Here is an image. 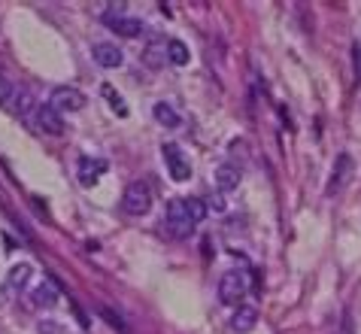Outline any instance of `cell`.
Listing matches in <instances>:
<instances>
[{
    "label": "cell",
    "mask_w": 361,
    "mask_h": 334,
    "mask_svg": "<svg viewBox=\"0 0 361 334\" xmlns=\"http://www.w3.org/2000/svg\"><path fill=\"white\" fill-rule=\"evenodd\" d=\"M164 228L167 234H173L176 240H186L191 228H195V222H191V216L186 210V198H173L167 200V210H164Z\"/></svg>",
    "instance_id": "obj_1"
},
{
    "label": "cell",
    "mask_w": 361,
    "mask_h": 334,
    "mask_svg": "<svg viewBox=\"0 0 361 334\" xmlns=\"http://www.w3.org/2000/svg\"><path fill=\"white\" fill-rule=\"evenodd\" d=\"M122 210L128 216H146L152 210V189L146 182H131L122 195Z\"/></svg>",
    "instance_id": "obj_2"
},
{
    "label": "cell",
    "mask_w": 361,
    "mask_h": 334,
    "mask_svg": "<svg viewBox=\"0 0 361 334\" xmlns=\"http://www.w3.org/2000/svg\"><path fill=\"white\" fill-rule=\"evenodd\" d=\"M246 292H249V273L240 271V267H237V271H228L219 280V298H222V304H240Z\"/></svg>",
    "instance_id": "obj_3"
},
{
    "label": "cell",
    "mask_w": 361,
    "mask_h": 334,
    "mask_svg": "<svg viewBox=\"0 0 361 334\" xmlns=\"http://www.w3.org/2000/svg\"><path fill=\"white\" fill-rule=\"evenodd\" d=\"M161 155H164V164H167V173L176 180V182H186L191 177V161L188 155L182 152L176 143H164L161 146Z\"/></svg>",
    "instance_id": "obj_4"
},
{
    "label": "cell",
    "mask_w": 361,
    "mask_h": 334,
    "mask_svg": "<svg viewBox=\"0 0 361 334\" xmlns=\"http://www.w3.org/2000/svg\"><path fill=\"white\" fill-rule=\"evenodd\" d=\"M104 24H106V28H110L113 33H119V37H128V40H134V37H140V33H143V22L134 19V15H115V6H110V10H106Z\"/></svg>",
    "instance_id": "obj_5"
},
{
    "label": "cell",
    "mask_w": 361,
    "mask_h": 334,
    "mask_svg": "<svg viewBox=\"0 0 361 334\" xmlns=\"http://www.w3.org/2000/svg\"><path fill=\"white\" fill-rule=\"evenodd\" d=\"M49 104H52L58 113H77V110H82V106H86V95H82L79 88L61 86V88L52 91V100H49Z\"/></svg>",
    "instance_id": "obj_6"
},
{
    "label": "cell",
    "mask_w": 361,
    "mask_h": 334,
    "mask_svg": "<svg viewBox=\"0 0 361 334\" xmlns=\"http://www.w3.org/2000/svg\"><path fill=\"white\" fill-rule=\"evenodd\" d=\"M37 128L43 131L46 137H61V134H64L61 113H58L52 104H49V106H37Z\"/></svg>",
    "instance_id": "obj_7"
},
{
    "label": "cell",
    "mask_w": 361,
    "mask_h": 334,
    "mask_svg": "<svg viewBox=\"0 0 361 334\" xmlns=\"http://www.w3.org/2000/svg\"><path fill=\"white\" fill-rule=\"evenodd\" d=\"M91 55H95V61H97L100 67H106V70H113V67H122V61H125L122 49L113 46V43H95Z\"/></svg>",
    "instance_id": "obj_8"
},
{
    "label": "cell",
    "mask_w": 361,
    "mask_h": 334,
    "mask_svg": "<svg viewBox=\"0 0 361 334\" xmlns=\"http://www.w3.org/2000/svg\"><path fill=\"white\" fill-rule=\"evenodd\" d=\"M213 180H216V189H219V191H234L240 186V167L231 164V161H225V164L216 167Z\"/></svg>",
    "instance_id": "obj_9"
},
{
    "label": "cell",
    "mask_w": 361,
    "mask_h": 334,
    "mask_svg": "<svg viewBox=\"0 0 361 334\" xmlns=\"http://www.w3.org/2000/svg\"><path fill=\"white\" fill-rule=\"evenodd\" d=\"M255 322H258V310L252 304H240L237 310H234L231 316V331H240V334H246L255 328Z\"/></svg>",
    "instance_id": "obj_10"
},
{
    "label": "cell",
    "mask_w": 361,
    "mask_h": 334,
    "mask_svg": "<svg viewBox=\"0 0 361 334\" xmlns=\"http://www.w3.org/2000/svg\"><path fill=\"white\" fill-rule=\"evenodd\" d=\"M104 170H106V161H100V158H79V182L82 186H95Z\"/></svg>",
    "instance_id": "obj_11"
},
{
    "label": "cell",
    "mask_w": 361,
    "mask_h": 334,
    "mask_svg": "<svg viewBox=\"0 0 361 334\" xmlns=\"http://www.w3.org/2000/svg\"><path fill=\"white\" fill-rule=\"evenodd\" d=\"M31 301H33V307H55V304H58V286H55L52 280H49V283H40V286L33 289Z\"/></svg>",
    "instance_id": "obj_12"
},
{
    "label": "cell",
    "mask_w": 361,
    "mask_h": 334,
    "mask_svg": "<svg viewBox=\"0 0 361 334\" xmlns=\"http://www.w3.org/2000/svg\"><path fill=\"white\" fill-rule=\"evenodd\" d=\"M31 273H33V267H31L28 262H19V264H13V267H10V277H6V283H10V289L22 292L24 286H28Z\"/></svg>",
    "instance_id": "obj_13"
},
{
    "label": "cell",
    "mask_w": 361,
    "mask_h": 334,
    "mask_svg": "<svg viewBox=\"0 0 361 334\" xmlns=\"http://www.w3.org/2000/svg\"><path fill=\"white\" fill-rule=\"evenodd\" d=\"M349 167H352L349 155H340L337 167H334V173H331V182H328V195H334L337 189H343V182H346V177H349Z\"/></svg>",
    "instance_id": "obj_14"
},
{
    "label": "cell",
    "mask_w": 361,
    "mask_h": 334,
    "mask_svg": "<svg viewBox=\"0 0 361 334\" xmlns=\"http://www.w3.org/2000/svg\"><path fill=\"white\" fill-rule=\"evenodd\" d=\"M167 64H173V67L188 64V49L182 40H167Z\"/></svg>",
    "instance_id": "obj_15"
},
{
    "label": "cell",
    "mask_w": 361,
    "mask_h": 334,
    "mask_svg": "<svg viewBox=\"0 0 361 334\" xmlns=\"http://www.w3.org/2000/svg\"><path fill=\"white\" fill-rule=\"evenodd\" d=\"M152 113H155V122L164 125V128H176V125H179V113H176L170 104H164V100L161 104H155Z\"/></svg>",
    "instance_id": "obj_16"
},
{
    "label": "cell",
    "mask_w": 361,
    "mask_h": 334,
    "mask_svg": "<svg viewBox=\"0 0 361 334\" xmlns=\"http://www.w3.org/2000/svg\"><path fill=\"white\" fill-rule=\"evenodd\" d=\"M15 113H19V116H31V113H37V104H33V95H31V91L28 88H19V91H15Z\"/></svg>",
    "instance_id": "obj_17"
},
{
    "label": "cell",
    "mask_w": 361,
    "mask_h": 334,
    "mask_svg": "<svg viewBox=\"0 0 361 334\" xmlns=\"http://www.w3.org/2000/svg\"><path fill=\"white\" fill-rule=\"evenodd\" d=\"M186 210H188V216H191V222H204L207 219V204L200 198H186Z\"/></svg>",
    "instance_id": "obj_18"
},
{
    "label": "cell",
    "mask_w": 361,
    "mask_h": 334,
    "mask_svg": "<svg viewBox=\"0 0 361 334\" xmlns=\"http://www.w3.org/2000/svg\"><path fill=\"white\" fill-rule=\"evenodd\" d=\"M100 91H104V97L113 104V110H115V113H119L122 119H125V116H128V104H125V100H122L119 95H115V91H113V86H100Z\"/></svg>",
    "instance_id": "obj_19"
},
{
    "label": "cell",
    "mask_w": 361,
    "mask_h": 334,
    "mask_svg": "<svg viewBox=\"0 0 361 334\" xmlns=\"http://www.w3.org/2000/svg\"><path fill=\"white\" fill-rule=\"evenodd\" d=\"M100 316H104V319L110 322L113 328H119L122 334H128V325H125V319H122V316H115V313L110 310V307H100Z\"/></svg>",
    "instance_id": "obj_20"
},
{
    "label": "cell",
    "mask_w": 361,
    "mask_h": 334,
    "mask_svg": "<svg viewBox=\"0 0 361 334\" xmlns=\"http://www.w3.org/2000/svg\"><path fill=\"white\" fill-rule=\"evenodd\" d=\"M15 91H19V88H15L13 82L6 79L3 73H0V104H10V100L15 97Z\"/></svg>",
    "instance_id": "obj_21"
},
{
    "label": "cell",
    "mask_w": 361,
    "mask_h": 334,
    "mask_svg": "<svg viewBox=\"0 0 361 334\" xmlns=\"http://www.w3.org/2000/svg\"><path fill=\"white\" fill-rule=\"evenodd\" d=\"M37 331L40 334H64V325L52 322V319H43V322H37Z\"/></svg>",
    "instance_id": "obj_22"
},
{
    "label": "cell",
    "mask_w": 361,
    "mask_h": 334,
    "mask_svg": "<svg viewBox=\"0 0 361 334\" xmlns=\"http://www.w3.org/2000/svg\"><path fill=\"white\" fill-rule=\"evenodd\" d=\"M204 204H207V213H225V198L222 195H209Z\"/></svg>",
    "instance_id": "obj_23"
},
{
    "label": "cell",
    "mask_w": 361,
    "mask_h": 334,
    "mask_svg": "<svg viewBox=\"0 0 361 334\" xmlns=\"http://www.w3.org/2000/svg\"><path fill=\"white\" fill-rule=\"evenodd\" d=\"M355 70H358V79H361V43L355 46Z\"/></svg>",
    "instance_id": "obj_24"
}]
</instances>
